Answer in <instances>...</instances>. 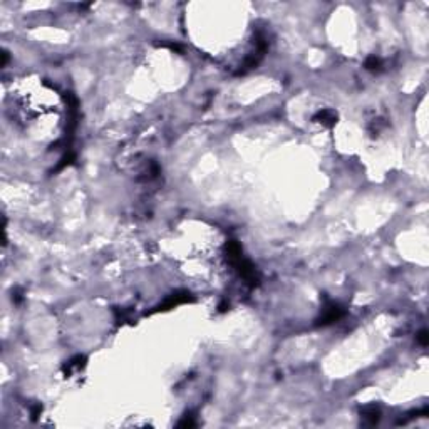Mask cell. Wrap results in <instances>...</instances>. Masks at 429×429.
I'll return each instance as SVG.
<instances>
[{
	"mask_svg": "<svg viewBox=\"0 0 429 429\" xmlns=\"http://www.w3.org/2000/svg\"><path fill=\"white\" fill-rule=\"evenodd\" d=\"M227 258H228L230 265H232L235 270L238 272L240 277L245 280V283H248L250 287H255V285L260 282L257 268L254 267V263L243 255L241 245L236 240H230L227 243Z\"/></svg>",
	"mask_w": 429,
	"mask_h": 429,
	"instance_id": "obj_1",
	"label": "cell"
},
{
	"mask_svg": "<svg viewBox=\"0 0 429 429\" xmlns=\"http://www.w3.org/2000/svg\"><path fill=\"white\" fill-rule=\"evenodd\" d=\"M345 315V310L340 307L339 304H335V302H327L326 305H324L320 317L317 318V326H327V324H334L340 320Z\"/></svg>",
	"mask_w": 429,
	"mask_h": 429,
	"instance_id": "obj_2",
	"label": "cell"
},
{
	"mask_svg": "<svg viewBox=\"0 0 429 429\" xmlns=\"http://www.w3.org/2000/svg\"><path fill=\"white\" fill-rule=\"evenodd\" d=\"M190 300H193L191 294L186 292V290H180V292H174L173 295H169L161 305H158L156 309H155V312L174 309V307H178V305H181V304H186V302H190Z\"/></svg>",
	"mask_w": 429,
	"mask_h": 429,
	"instance_id": "obj_3",
	"label": "cell"
},
{
	"mask_svg": "<svg viewBox=\"0 0 429 429\" xmlns=\"http://www.w3.org/2000/svg\"><path fill=\"white\" fill-rule=\"evenodd\" d=\"M361 417L366 426H376L379 419H381V409H379L376 404L364 406V408L361 409Z\"/></svg>",
	"mask_w": 429,
	"mask_h": 429,
	"instance_id": "obj_4",
	"label": "cell"
},
{
	"mask_svg": "<svg viewBox=\"0 0 429 429\" xmlns=\"http://www.w3.org/2000/svg\"><path fill=\"white\" fill-rule=\"evenodd\" d=\"M313 121L322 126H326V128H332V126L337 123V114H335L332 109H322V111H318L315 116H313Z\"/></svg>",
	"mask_w": 429,
	"mask_h": 429,
	"instance_id": "obj_5",
	"label": "cell"
},
{
	"mask_svg": "<svg viewBox=\"0 0 429 429\" xmlns=\"http://www.w3.org/2000/svg\"><path fill=\"white\" fill-rule=\"evenodd\" d=\"M84 366H86V359L82 355H76L73 357L67 364L64 366V374L65 376H74L76 372H79L81 369H84Z\"/></svg>",
	"mask_w": 429,
	"mask_h": 429,
	"instance_id": "obj_6",
	"label": "cell"
},
{
	"mask_svg": "<svg viewBox=\"0 0 429 429\" xmlns=\"http://www.w3.org/2000/svg\"><path fill=\"white\" fill-rule=\"evenodd\" d=\"M366 69L372 73H379L382 69V59L377 56H369L366 59Z\"/></svg>",
	"mask_w": 429,
	"mask_h": 429,
	"instance_id": "obj_7",
	"label": "cell"
},
{
	"mask_svg": "<svg viewBox=\"0 0 429 429\" xmlns=\"http://www.w3.org/2000/svg\"><path fill=\"white\" fill-rule=\"evenodd\" d=\"M180 427H193L196 426V421H195V416L193 414H186L183 419L178 422Z\"/></svg>",
	"mask_w": 429,
	"mask_h": 429,
	"instance_id": "obj_8",
	"label": "cell"
},
{
	"mask_svg": "<svg viewBox=\"0 0 429 429\" xmlns=\"http://www.w3.org/2000/svg\"><path fill=\"white\" fill-rule=\"evenodd\" d=\"M417 342H419L422 347H426L427 345V332L426 331H421L419 334H417Z\"/></svg>",
	"mask_w": 429,
	"mask_h": 429,
	"instance_id": "obj_9",
	"label": "cell"
}]
</instances>
